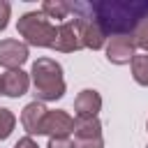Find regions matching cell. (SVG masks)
<instances>
[{
  "label": "cell",
  "mask_w": 148,
  "mask_h": 148,
  "mask_svg": "<svg viewBox=\"0 0 148 148\" xmlns=\"http://www.w3.org/2000/svg\"><path fill=\"white\" fill-rule=\"evenodd\" d=\"M30 58L28 44L18 39H0V67L9 69H21V65Z\"/></svg>",
  "instance_id": "cell-6"
},
{
  "label": "cell",
  "mask_w": 148,
  "mask_h": 148,
  "mask_svg": "<svg viewBox=\"0 0 148 148\" xmlns=\"http://www.w3.org/2000/svg\"><path fill=\"white\" fill-rule=\"evenodd\" d=\"M76 148H104V139L97 136V139H81V141H74Z\"/></svg>",
  "instance_id": "cell-18"
},
{
  "label": "cell",
  "mask_w": 148,
  "mask_h": 148,
  "mask_svg": "<svg viewBox=\"0 0 148 148\" xmlns=\"http://www.w3.org/2000/svg\"><path fill=\"white\" fill-rule=\"evenodd\" d=\"M53 49L60 51V53H72V51L86 49V46H83V32H81V18H79V16L67 18V21H62V23L58 25Z\"/></svg>",
  "instance_id": "cell-4"
},
{
  "label": "cell",
  "mask_w": 148,
  "mask_h": 148,
  "mask_svg": "<svg viewBox=\"0 0 148 148\" xmlns=\"http://www.w3.org/2000/svg\"><path fill=\"white\" fill-rule=\"evenodd\" d=\"M134 44H136V49H141L143 53H148V21L146 23H141L136 30H134Z\"/></svg>",
  "instance_id": "cell-16"
},
{
  "label": "cell",
  "mask_w": 148,
  "mask_h": 148,
  "mask_svg": "<svg viewBox=\"0 0 148 148\" xmlns=\"http://www.w3.org/2000/svg\"><path fill=\"white\" fill-rule=\"evenodd\" d=\"M16 32L23 37V42H25L28 46L53 49L58 25H53L42 9H35V12H25V14L18 16V21H16Z\"/></svg>",
  "instance_id": "cell-3"
},
{
  "label": "cell",
  "mask_w": 148,
  "mask_h": 148,
  "mask_svg": "<svg viewBox=\"0 0 148 148\" xmlns=\"http://www.w3.org/2000/svg\"><path fill=\"white\" fill-rule=\"evenodd\" d=\"M42 12L49 18L67 21V16L72 14V2H67V0H44L42 2Z\"/></svg>",
  "instance_id": "cell-13"
},
{
  "label": "cell",
  "mask_w": 148,
  "mask_h": 148,
  "mask_svg": "<svg viewBox=\"0 0 148 148\" xmlns=\"http://www.w3.org/2000/svg\"><path fill=\"white\" fill-rule=\"evenodd\" d=\"M30 74L28 72H23V69H9V72H5V74H0V88H2V95H7V97H21V95H25L28 92V88H30Z\"/></svg>",
  "instance_id": "cell-9"
},
{
  "label": "cell",
  "mask_w": 148,
  "mask_h": 148,
  "mask_svg": "<svg viewBox=\"0 0 148 148\" xmlns=\"http://www.w3.org/2000/svg\"><path fill=\"white\" fill-rule=\"evenodd\" d=\"M74 111H76V116L97 118V113L102 111V95L95 88H83L74 99Z\"/></svg>",
  "instance_id": "cell-10"
},
{
  "label": "cell",
  "mask_w": 148,
  "mask_h": 148,
  "mask_svg": "<svg viewBox=\"0 0 148 148\" xmlns=\"http://www.w3.org/2000/svg\"><path fill=\"white\" fill-rule=\"evenodd\" d=\"M130 67H132V79L139 86H148V53H136Z\"/></svg>",
  "instance_id": "cell-14"
},
{
  "label": "cell",
  "mask_w": 148,
  "mask_h": 148,
  "mask_svg": "<svg viewBox=\"0 0 148 148\" xmlns=\"http://www.w3.org/2000/svg\"><path fill=\"white\" fill-rule=\"evenodd\" d=\"M46 148H76L72 139H49Z\"/></svg>",
  "instance_id": "cell-19"
},
{
  "label": "cell",
  "mask_w": 148,
  "mask_h": 148,
  "mask_svg": "<svg viewBox=\"0 0 148 148\" xmlns=\"http://www.w3.org/2000/svg\"><path fill=\"white\" fill-rule=\"evenodd\" d=\"M46 116H49V109L39 99H32V102H28L23 106V111H21V125L28 132V136L44 134V120H46Z\"/></svg>",
  "instance_id": "cell-7"
},
{
  "label": "cell",
  "mask_w": 148,
  "mask_h": 148,
  "mask_svg": "<svg viewBox=\"0 0 148 148\" xmlns=\"http://www.w3.org/2000/svg\"><path fill=\"white\" fill-rule=\"evenodd\" d=\"M72 12L81 18H92L106 32L113 35H134V30L148 21V2L139 0H102V2H72Z\"/></svg>",
  "instance_id": "cell-1"
},
{
  "label": "cell",
  "mask_w": 148,
  "mask_h": 148,
  "mask_svg": "<svg viewBox=\"0 0 148 148\" xmlns=\"http://www.w3.org/2000/svg\"><path fill=\"white\" fill-rule=\"evenodd\" d=\"M146 130H148V123H146Z\"/></svg>",
  "instance_id": "cell-21"
},
{
  "label": "cell",
  "mask_w": 148,
  "mask_h": 148,
  "mask_svg": "<svg viewBox=\"0 0 148 148\" xmlns=\"http://www.w3.org/2000/svg\"><path fill=\"white\" fill-rule=\"evenodd\" d=\"M0 95H2V88H0Z\"/></svg>",
  "instance_id": "cell-22"
},
{
  "label": "cell",
  "mask_w": 148,
  "mask_h": 148,
  "mask_svg": "<svg viewBox=\"0 0 148 148\" xmlns=\"http://www.w3.org/2000/svg\"><path fill=\"white\" fill-rule=\"evenodd\" d=\"M14 148H39V146H37V141L32 136H23V139H18L14 143Z\"/></svg>",
  "instance_id": "cell-20"
},
{
  "label": "cell",
  "mask_w": 148,
  "mask_h": 148,
  "mask_svg": "<svg viewBox=\"0 0 148 148\" xmlns=\"http://www.w3.org/2000/svg\"><path fill=\"white\" fill-rule=\"evenodd\" d=\"M97 136H102V123H99V118H88V116H76L74 118V141L97 139Z\"/></svg>",
  "instance_id": "cell-12"
},
{
  "label": "cell",
  "mask_w": 148,
  "mask_h": 148,
  "mask_svg": "<svg viewBox=\"0 0 148 148\" xmlns=\"http://www.w3.org/2000/svg\"><path fill=\"white\" fill-rule=\"evenodd\" d=\"M104 53H106V60L111 65H130L132 58L136 56L134 37L132 35H113V37H109L106 46H104Z\"/></svg>",
  "instance_id": "cell-5"
},
{
  "label": "cell",
  "mask_w": 148,
  "mask_h": 148,
  "mask_svg": "<svg viewBox=\"0 0 148 148\" xmlns=\"http://www.w3.org/2000/svg\"><path fill=\"white\" fill-rule=\"evenodd\" d=\"M44 134L49 139H69V134H74V118L65 109L49 111L44 120Z\"/></svg>",
  "instance_id": "cell-8"
},
{
  "label": "cell",
  "mask_w": 148,
  "mask_h": 148,
  "mask_svg": "<svg viewBox=\"0 0 148 148\" xmlns=\"http://www.w3.org/2000/svg\"><path fill=\"white\" fill-rule=\"evenodd\" d=\"M81 18V16H79ZM81 32H83V46L86 49H92V51H97V49H102V46H106V32L99 28V23H95L92 18H81Z\"/></svg>",
  "instance_id": "cell-11"
},
{
  "label": "cell",
  "mask_w": 148,
  "mask_h": 148,
  "mask_svg": "<svg viewBox=\"0 0 148 148\" xmlns=\"http://www.w3.org/2000/svg\"><path fill=\"white\" fill-rule=\"evenodd\" d=\"M30 81L35 86V97L39 102H56L67 90L62 65L53 58H37L30 67Z\"/></svg>",
  "instance_id": "cell-2"
},
{
  "label": "cell",
  "mask_w": 148,
  "mask_h": 148,
  "mask_svg": "<svg viewBox=\"0 0 148 148\" xmlns=\"http://www.w3.org/2000/svg\"><path fill=\"white\" fill-rule=\"evenodd\" d=\"M9 16H12V5L0 0V30H5L9 25Z\"/></svg>",
  "instance_id": "cell-17"
},
{
  "label": "cell",
  "mask_w": 148,
  "mask_h": 148,
  "mask_svg": "<svg viewBox=\"0 0 148 148\" xmlns=\"http://www.w3.org/2000/svg\"><path fill=\"white\" fill-rule=\"evenodd\" d=\"M146 148H148V146H146Z\"/></svg>",
  "instance_id": "cell-23"
},
{
  "label": "cell",
  "mask_w": 148,
  "mask_h": 148,
  "mask_svg": "<svg viewBox=\"0 0 148 148\" xmlns=\"http://www.w3.org/2000/svg\"><path fill=\"white\" fill-rule=\"evenodd\" d=\"M14 127H16V116L12 113V109L0 106V141L9 139V134L14 132Z\"/></svg>",
  "instance_id": "cell-15"
}]
</instances>
